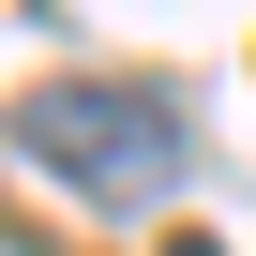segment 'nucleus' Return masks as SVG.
I'll return each mask as SVG.
<instances>
[{"label": "nucleus", "mask_w": 256, "mask_h": 256, "mask_svg": "<svg viewBox=\"0 0 256 256\" xmlns=\"http://www.w3.org/2000/svg\"><path fill=\"white\" fill-rule=\"evenodd\" d=\"M16 166H46L60 196H106V211H136L181 181V106L136 90V76H60L16 106Z\"/></svg>", "instance_id": "obj_1"}, {"label": "nucleus", "mask_w": 256, "mask_h": 256, "mask_svg": "<svg viewBox=\"0 0 256 256\" xmlns=\"http://www.w3.org/2000/svg\"><path fill=\"white\" fill-rule=\"evenodd\" d=\"M166 256H226V241H166Z\"/></svg>", "instance_id": "obj_2"}]
</instances>
